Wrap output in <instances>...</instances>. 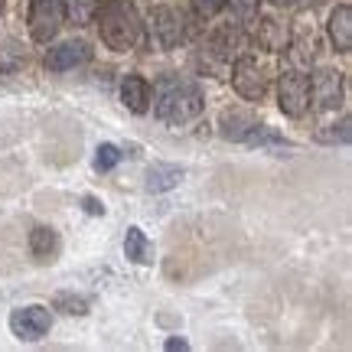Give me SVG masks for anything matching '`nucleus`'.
I'll return each instance as SVG.
<instances>
[{
	"label": "nucleus",
	"mask_w": 352,
	"mask_h": 352,
	"mask_svg": "<svg viewBox=\"0 0 352 352\" xmlns=\"http://www.w3.org/2000/svg\"><path fill=\"white\" fill-rule=\"evenodd\" d=\"M65 3V16L76 26H88L98 13V0H63Z\"/></svg>",
	"instance_id": "obj_18"
},
{
	"label": "nucleus",
	"mask_w": 352,
	"mask_h": 352,
	"mask_svg": "<svg viewBox=\"0 0 352 352\" xmlns=\"http://www.w3.org/2000/svg\"><path fill=\"white\" fill-rule=\"evenodd\" d=\"M241 144H248V147H261V151H290V144L277 134L274 127L258 124V121L248 127V134H245V140H241Z\"/></svg>",
	"instance_id": "obj_12"
},
{
	"label": "nucleus",
	"mask_w": 352,
	"mask_h": 352,
	"mask_svg": "<svg viewBox=\"0 0 352 352\" xmlns=\"http://www.w3.org/2000/svg\"><path fill=\"white\" fill-rule=\"evenodd\" d=\"M124 254L131 258L134 264H147V261H153L151 254H153V248H151V241H147V235L140 232L138 226L134 228H127V235H124Z\"/></svg>",
	"instance_id": "obj_15"
},
{
	"label": "nucleus",
	"mask_w": 352,
	"mask_h": 352,
	"mask_svg": "<svg viewBox=\"0 0 352 352\" xmlns=\"http://www.w3.org/2000/svg\"><path fill=\"white\" fill-rule=\"evenodd\" d=\"M52 327V316L46 307H39V303H33V307H20V310H13L10 314V329L16 340L23 342H36L43 340L46 333H50Z\"/></svg>",
	"instance_id": "obj_6"
},
{
	"label": "nucleus",
	"mask_w": 352,
	"mask_h": 352,
	"mask_svg": "<svg viewBox=\"0 0 352 352\" xmlns=\"http://www.w3.org/2000/svg\"><path fill=\"white\" fill-rule=\"evenodd\" d=\"M179 179H183V170H179V166L157 164L147 170V192H166V189L179 186Z\"/></svg>",
	"instance_id": "obj_13"
},
{
	"label": "nucleus",
	"mask_w": 352,
	"mask_h": 352,
	"mask_svg": "<svg viewBox=\"0 0 352 352\" xmlns=\"http://www.w3.org/2000/svg\"><path fill=\"white\" fill-rule=\"evenodd\" d=\"M30 252L36 254L39 261H46L52 254L59 252V235L52 228H33L30 232Z\"/></svg>",
	"instance_id": "obj_16"
},
{
	"label": "nucleus",
	"mask_w": 352,
	"mask_h": 352,
	"mask_svg": "<svg viewBox=\"0 0 352 352\" xmlns=\"http://www.w3.org/2000/svg\"><path fill=\"white\" fill-rule=\"evenodd\" d=\"M98 33L101 43L114 52H131L140 46L144 39V20H140L138 7L131 0H104L98 3Z\"/></svg>",
	"instance_id": "obj_1"
},
{
	"label": "nucleus",
	"mask_w": 352,
	"mask_h": 352,
	"mask_svg": "<svg viewBox=\"0 0 352 352\" xmlns=\"http://www.w3.org/2000/svg\"><path fill=\"white\" fill-rule=\"evenodd\" d=\"M329 39L336 52H349L352 50V7L349 3H340L336 10L329 13Z\"/></svg>",
	"instance_id": "obj_10"
},
{
	"label": "nucleus",
	"mask_w": 352,
	"mask_h": 352,
	"mask_svg": "<svg viewBox=\"0 0 352 352\" xmlns=\"http://www.w3.org/2000/svg\"><path fill=\"white\" fill-rule=\"evenodd\" d=\"M85 212L101 215V212H104V206H98V199H91V196H88V199H85Z\"/></svg>",
	"instance_id": "obj_24"
},
{
	"label": "nucleus",
	"mask_w": 352,
	"mask_h": 352,
	"mask_svg": "<svg viewBox=\"0 0 352 352\" xmlns=\"http://www.w3.org/2000/svg\"><path fill=\"white\" fill-rule=\"evenodd\" d=\"M254 124V118H241V114H226L222 118V138L228 140H245L248 127Z\"/></svg>",
	"instance_id": "obj_19"
},
{
	"label": "nucleus",
	"mask_w": 352,
	"mask_h": 352,
	"mask_svg": "<svg viewBox=\"0 0 352 352\" xmlns=\"http://www.w3.org/2000/svg\"><path fill=\"white\" fill-rule=\"evenodd\" d=\"M186 39V16L173 7H157L151 16V43L160 50H176Z\"/></svg>",
	"instance_id": "obj_4"
},
{
	"label": "nucleus",
	"mask_w": 352,
	"mask_h": 352,
	"mask_svg": "<svg viewBox=\"0 0 352 352\" xmlns=\"http://www.w3.org/2000/svg\"><path fill=\"white\" fill-rule=\"evenodd\" d=\"M189 3H192V10L199 13V16H206V20L226 7V0H189Z\"/></svg>",
	"instance_id": "obj_23"
},
{
	"label": "nucleus",
	"mask_w": 352,
	"mask_h": 352,
	"mask_svg": "<svg viewBox=\"0 0 352 352\" xmlns=\"http://www.w3.org/2000/svg\"><path fill=\"white\" fill-rule=\"evenodd\" d=\"M222 10L228 13V23L232 26H252L258 23V10H261V0H226Z\"/></svg>",
	"instance_id": "obj_14"
},
{
	"label": "nucleus",
	"mask_w": 352,
	"mask_h": 352,
	"mask_svg": "<svg viewBox=\"0 0 352 352\" xmlns=\"http://www.w3.org/2000/svg\"><path fill=\"white\" fill-rule=\"evenodd\" d=\"M63 23H65L63 0H33V7H30V36L36 39V43L56 39Z\"/></svg>",
	"instance_id": "obj_3"
},
{
	"label": "nucleus",
	"mask_w": 352,
	"mask_h": 352,
	"mask_svg": "<svg viewBox=\"0 0 352 352\" xmlns=\"http://www.w3.org/2000/svg\"><path fill=\"white\" fill-rule=\"evenodd\" d=\"M316 140H323V144H349V118H342L340 124H329V131H320Z\"/></svg>",
	"instance_id": "obj_22"
},
{
	"label": "nucleus",
	"mask_w": 352,
	"mask_h": 352,
	"mask_svg": "<svg viewBox=\"0 0 352 352\" xmlns=\"http://www.w3.org/2000/svg\"><path fill=\"white\" fill-rule=\"evenodd\" d=\"M56 310H63L69 316H82V314H88V300L85 297H76V294H59L56 297Z\"/></svg>",
	"instance_id": "obj_21"
},
{
	"label": "nucleus",
	"mask_w": 352,
	"mask_h": 352,
	"mask_svg": "<svg viewBox=\"0 0 352 352\" xmlns=\"http://www.w3.org/2000/svg\"><path fill=\"white\" fill-rule=\"evenodd\" d=\"M166 349H186V340H166Z\"/></svg>",
	"instance_id": "obj_25"
},
{
	"label": "nucleus",
	"mask_w": 352,
	"mask_h": 352,
	"mask_svg": "<svg viewBox=\"0 0 352 352\" xmlns=\"http://www.w3.org/2000/svg\"><path fill=\"white\" fill-rule=\"evenodd\" d=\"M274 3H297V0H274Z\"/></svg>",
	"instance_id": "obj_26"
},
{
	"label": "nucleus",
	"mask_w": 352,
	"mask_h": 352,
	"mask_svg": "<svg viewBox=\"0 0 352 352\" xmlns=\"http://www.w3.org/2000/svg\"><path fill=\"white\" fill-rule=\"evenodd\" d=\"M153 114L164 121V124H189L202 114V88L196 82H186V78H164L160 85L153 88Z\"/></svg>",
	"instance_id": "obj_2"
},
{
	"label": "nucleus",
	"mask_w": 352,
	"mask_h": 352,
	"mask_svg": "<svg viewBox=\"0 0 352 352\" xmlns=\"http://www.w3.org/2000/svg\"><path fill=\"white\" fill-rule=\"evenodd\" d=\"M121 101L127 104V111H134V114L147 111L151 108V85H147V78L127 76L121 82Z\"/></svg>",
	"instance_id": "obj_11"
},
{
	"label": "nucleus",
	"mask_w": 352,
	"mask_h": 352,
	"mask_svg": "<svg viewBox=\"0 0 352 352\" xmlns=\"http://www.w3.org/2000/svg\"><path fill=\"white\" fill-rule=\"evenodd\" d=\"M88 59H91V46H88L85 39H69V43H63V46L50 50L46 65H50L52 72H69V69L85 65Z\"/></svg>",
	"instance_id": "obj_9"
},
{
	"label": "nucleus",
	"mask_w": 352,
	"mask_h": 352,
	"mask_svg": "<svg viewBox=\"0 0 352 352\" xmlns=\"http://www.w3.org/2000/svg\"><path fill=\"white\" fill-rule=\"evenodd\" d=\"M118 160H121V151H118L114 144H98V151H95V170H98V173L114 170Z\"/></svg>",
	"instance_id": "obj_20"
},
{
	"label": "nucleus",
	"mask_w": 352,
	"mask_h": 352,
	"mask_svg": "<svg viewBox=\"0 0 352 352\" xmlns=\"http://www.w3.org/2000/svg\"><path fill=\"white\" fill-rule=\"evenodd\" d=\"M258 39H261L264 50L280 52L287 46V30L277 23V20H261V30H258Z\"/></svg>",
	"instance_id": "obj_17"
},
{
	"label": "nucleus",
	"mask_w": 352,
	"mask_h": 352,
	"mask_svg": "<svg viewBox=\"0 0 352 352\" xmlns=\"http://www.w3.org/2000/svg\"><path fill=\"white\" fill-rule=\"evenodd\" d=\"M310 101L320 111H336L342 104V76L333 69H320L310 78Z\"/></svg>",
	"instance_id": "obj_8"
},
{
	"label": "nucleus",
	"mask_w": 352,
	"mask_h": 352,
	"mask_svg": "<svg viewBox=\"0 0 352 352\" xmlns=\"http://www.w3.org/2000/svg\"><path fill=\"white\" fill-rule=\"evenodd\" d=\"M232 85H235V91L241 98L261 101L264 91H267V78H264V72L258 69V63L252 56H239L235 65H232Z\"/></svg>",
	"instance_id": "obj_7"
},
{
	"label": "nucleus",
	"mask_w": 352,
	"mask_h": 352,
	"mask_svg": "<svg viewBox=\"0 0 352 352\" xmlns=\"http://www.w3.org/2000/svg\"><path fill=\"white\" fill-rule=\"evenodd\" d=\"M277 104L287 118H303L310 108V78L303 72H284L277 85Z\"/></svg>",
	"instance_id": "obj_5"
}]
</instances>
